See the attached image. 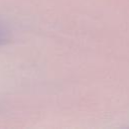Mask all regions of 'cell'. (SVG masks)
<instances>
[{"label":"cell","mask_w":129,"mask_h":129,"mask_svg":"<svg viewBox=\"0 0 129 129\" xmlns=\"http://www.w3.org/2000/svg\"><path fill=\"white\" fill-rule=\"evenodd\" d=\"M7 39H8V33H7L6 29L0 24V45L5 43Z\"/></svg>","instance_id":"6da1fadb"}]
</instances>
